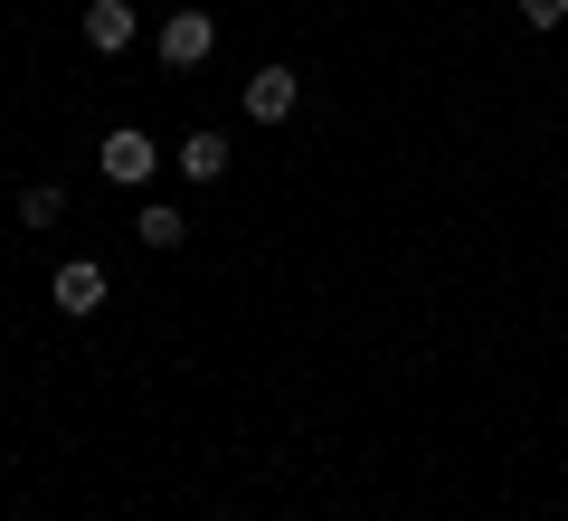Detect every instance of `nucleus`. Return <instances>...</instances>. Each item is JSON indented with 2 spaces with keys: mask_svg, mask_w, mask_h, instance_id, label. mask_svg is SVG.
Returning <instances> with one entry per match:
<instances>
[{
  "mask_svg": "<svg viewBox=\"0 0 568 521\" xmlns=\"http://www.w3.org/2000/svg\"><path fill=\"white\" fill-rule=\"evenodd\" d=\"M95 152H104V181H123V190L162 171V142H152V133H133V123H114V133H104Z\"/></svg>",
  "mask_w": 568,
  "mask_h": 521,
  "instance_id": "obj_1",
  "label": "nucleus"
},
{
  "mask_svg": "<svg viewBox=\"0 0 568 521\" xmlns=\"http://www.w3.org/2000/svg\"><path fill=\"white\" fill-rule=\"evenodd\" d=\"M209 48H219V20L209 10H171L162 20V67H200Z\"/></svg>",
  "mask_w": 568,
  "mask_h": 521,
  "instance_id": "obj_2",
  "label": "nucleus"
},
{
  "mask_svg": "<svg viewBox=\"0 0 568 521\" xmlns=\"http://www.w3.org/2000/svg\"><path fill=\"white\" fill-rule=\"evenodd\" d=\"M48 294H58V313H77V322H85V313H95L104 294H114V284H104V265L67 257V265H58V284H48Z\"/></svg>",
  "mask_w": 568,
  "mask_h": 521,
  "instance_id": "obj_3",
  "label": "nucleus"
},
{
  "mask_svg": "<svg viewBox=\"0 0 568 521\" xmlns=\"http://www.w3.org/2000/svg\"><path fill=\"white\" fill-rule=\"evenodd\" d=\"M133 0H95V10H85V48H95V58H123V48H133Z\"/></svg>",
  "mask_w": 568,
  "mask_h": 521,
  "instance_id": "obj_4",
  "label": "nucleus"
},
{
  "mask_svg": "<svg viewBox=\"0 0 568 521\" xmlns=\"http://www.w3.org/2000/svg\"><path fill=\"white\" fill-rule=\"evenodd\" d=\"M246 114H256V123L294 114V67H256V77H246Z\"/></svg>",
  "mask_w": 568,
  "mask_h": 521,
  "instance_id": "obj_5",
  "label": "nucleus"
},
{
  "mask_svg": "<svg viewBox=\"0 0 568 521\" xmlns=\"http://www.w3.org/2000/svg\"><path fill=\"white\" fill-rule=\"evenodd\" d=\"M181 171H190V181H227V133H190L181 142Z\"/></svg>",
  "mask_w": 568,
  "mask_h": 521,
  "instance_id": "obj_6",
  "label": "nucleus"
},
{
  "mask_svg": "<svg viewBox=\"0 0 568 521\" xmlns=\"http://www.w3.org/2000/svg\"><path fill=\"white\" fill-rule=\"evenodd\" d=\"M133 238H142V247H181V238H190V219H181V209H162V200H152V209L133 219Z\"/></svg>",
  "mask_w": 568,
  "mask_h": 521,
  "instance_id": "obj_7",
  "label": "nucleus"
},
{
  "mask_svg": "<svg viewBox=\"0 0 568 521\" xmlns=\"http://www.w3.org/2000/svg\"><path fill=\"white\" fill-rule=\"evenodd\" d=\"M58 209H67L58 181H29V190H20V219H29V228H58Z\"/></svg>",
  "mask_w": 568,
  "mask_h": 521,
  "instance_id": "obj_8",
  "label": "nucleus"
},
{
  "mask_svg": "<svg viewBox=\"0 0 568 521\" xmlns=\"http://www.w3.org/2000/svg\"><path fill=\"white\" fill-rule=\"evenodd\" d=\"M521 20H530V29H559V20H568V0H521Z\"/></svg>",
  "mask_w": 568,
  "mask_h": 521,
  "instance_id": "obj_9",
  "label": "nucleus"
}]
</instances>
